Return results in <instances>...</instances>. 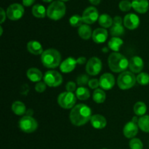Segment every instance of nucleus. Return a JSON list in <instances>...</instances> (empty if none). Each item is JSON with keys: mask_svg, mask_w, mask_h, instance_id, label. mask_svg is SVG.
I'll use <instances>...</instances> for the list:
<instances>
[{"mask_svg": "<svg viewBox=\"0 0 149 149\" xmlns=\"http://www.w3.org/2000/svg\"><path fill=\"white\" fill-rule=\"evenodd\" d=\"M89 1H90V2L92 4H93V5H97V4H100L101 0H89Z\"/></svg>", "mask_w": 149, "mask_h": 149, "instance_id": "obj_44", "label": "nucleus"}, {"mask_svg": "<svg viewBox=\"0 0 149 149\" xmlns=\"http://www.w3.org/2000/svg\"><path fill=\"white\" fill-rule=\"evenodd\" d=\"M108 63L111 71L114 73H122L129 66V61L126 57L119 52H112L108 58Z\"/></svg>", "mask_w": 149, "mask_h": 149, "instance_id": "obj_2", "label": "nucleus"}, {"mask_svg": "<svg viewBox=\"0 0 149 149\" xmlns=\"http://www.w3.org/2000/svg\"><path fill=\"white\" fill-rule=\"evenodd\" d=\"M32 14L37 18H43L46 16L47 10L43 5L40 4H36L32 7Z\"/></svg>", "mask_w": 149, "mask_h": 149, "instance_id": "obj_26", "label": "nucleus"}, {"mask_svg": "<svg viewBox=\"0 0 149 149\" xmlns=\"http://www.w3.org/2000/svg\"><path fill=\"white\" fill-rule=\"evenodd\" d=\"M138 129H139V127H138V124L130 121V122H127L124 127L123 134L127 138L132 139L138 134Z\"/></svg>", "mask_w": 149, "mask_h": 149, "instance_id": "obj_15", "label": "nucleus"}, {"mask_svg": "<svg viewBox=\"0 0 149 149\" xmlns=\"http://www.w3.org/2000/svg\"><path fill=\"white\" fill-rule=\"evenodd\" d=\"M91 27L87 24H82L78 29V34L84 40H88L93 36Z\"/></svg>", "mask_w": 149, "mask_h": 149, "instance_id": "obj_22", "label": "nucleus"}, {"mask_svg": "<svg viewBox=\"0 0 149 149\" xmlns=\"http://www.w3.org/2000/svg\"><path fill=\"white\" fill-rule=\"evenodd\" d=\"M113 23L122 24V18L120 17V16H115L113 19Z\"/></svg>", "mask_w": 149, "mask_h": 149, "instance_id": "obj_42", "label": "nucleus"}, {"mask_svg": "<svg viewBox=\"0 0 149 149\" xmlns=\"http://www.w3.org/2000/svg\"><path fill=\"white\" fill-rule=\"evenodd\" d=\"M129 146L130 149H143V144L142 141L139 138H132L130 140L129 143Z\"/></svg>", "mask_w": 149, "mask_h": 149, "instance_id": "obj_34", "label": "nucleus"}, {"mask_svg": "<svg viewBox=\"0 0 149 149\" xmlns=\"http://www.w3.org/2000/svg\"><path fill=\"white\" fill-rule=\"evenodd\" d=\"M6 13L7 17L10 20H17L21 18L24 15V8L22 4L14 3L7 7Z\"/></svg>", "mask_w": 149, "mask_h": 149, "instance_id": "obj_10", "label": "nucleus"}, {"mask_svg": "<svg viewBox=\"0 0 149 149\" xmlns=\"http://www.w3.org/2000/svg\"><path fill=\"white\" fill-rule=\"evenodd\" d=\"M47 87V84H45V81H39L36 83L35 85V90L39 93H42L45 91Z\"/></svg>", "mask_w": 149, "mask_h": 149, "instance_id": "obj_37", "label": "nucleus"}, {"mask_svg": "<svg viewBox=\"0 0 149 149\" xmlns=\"http://www.w3.org/2000/svg\"><path fill=\"white\" fill-rule=\"evenodd\" d=\"M90 123L95 129L102 130L106 127L107 121H106V118L102 115L95 114L92 116Z\"/></svg>", "mask_w": 149, "mask_h": 149, "instance_id": "obj_18", "label": "nucleus"}, {"mask_svg": "<svg viewBox=\"0 0 149 149\" xmlns=\"http://www.w3.org/2000/svg\"><path fill=\"white\" fill-rule=\"evenodd\" d=\"M123 23L127 29L130 30H135L139 26L140 18L137 15L134 13H129L125 16Z\"/></svg>", "mask_w": 149, "mask_h": 149, "instance_id": "obj_13", "label": "nucleus"}, {"mask_svg": "<svg viewBox=\"0 0 149 149\" xmlns=\"http://www.w3.org/2000/svg\"><path fill=\"white\" fill-rule=\"evenodd\" d=\"M102 149H108V148H102Z\"/></svg>", "mask_w": 149, "mask_h": 149, "instance_id": "obj_51", "label": "nucleus"}, {"mask_svg": "<svg viewBox=\"0 0 149 149\" xmlns=\"http://www.w3.org/2000/svg\"><path fill=\"white\" fill-rule=\"evenodd\" d=\"M28 79L32 82H39L42 79V71L37 68H31L26 72Z\"/></svg>", "mask_w": 149, "mask_h": 149, "instance_id": "obj_21", "label": "nucleus"}, {"mask_svg": "<svg viewBox=\"0 0 149 149\" xmlns=\"http://www.w3.org/2000/svg\"><path fill=\"white\" fill-rule=\"evenodd\" d=\"M89 81H90V79L87 74H81L77 79V83L79 87H84L88 84Z\"/></svg>", "mask_w": 149, "mask_h": 149, "instance_id": "obj_35", "label": "nucleus"}, {"mask_svg": "<svg viewBox=\"0 0 149 149\" xmlns=\"http://www.w3.org/2000/svg\"><path fill=\"white\" fill-rule=\"evenodd\" d=\"M99 13L97 8L93 6L88 7L84 10L82 14L83 22L85 24L90 25L95 23L99 19Z\"/></svg>", "mask_w": 149, "mask_h": 149, "instance_id": "obj_11", "label": "nucleus"}, {"mask_svg": "<svg viewBox=\"0 0 149 149\" xmlns=\"http://www.w3.org/2000/svg\"><path fill=\"white\" fill-rule=\"evenodd\" d=\"M77 65V61L73 57H68L64 60L60 65V69L64 74L70 73L75 69Z\"/></svg>", "mask_w": 149, "mask_h": 149, "instance_id": "obj_16", "label": "nucleus"}, {"mask_svg": "<svg viewBox=\"0 0 149 149\" xmlns=\"http://www.w3.org/2000/svg\"><path fill=\"white\" fill-rule=\"evenodd\" d=\"M137 82L143 86L147 85L149 84V74L148 73L141 72L137 76Z\"/></svg>", "mask_w": 149, "mask_h": 149, "instance_id": "obj_33", "label": "nucleus"}, {"mask_svg": "<svg viewBox=\"0 0 149 149\" xmlns=\"http://www.w3.org/2000/svg\"><path fill=\"white\" fill-rule=\"evenodd\" d=\"M26 113V116H31L32 114H33V111H32L31 109H29V111H27Z\"/></svg>", "mask_w": 149, "mask_h": 149, "instance_id": "obj_45", "label": "nucleus"}, {"mask_svg": "<svg viewBox=\"0 0 149 149\" xmlns=\"http://www.w3.org/2000/svg\"><path fill=\"white\" fill-rule=\"evenodd\" d=\"M22 2H23V5L29 7L35 2V0H22Z\"/></svg>", "mask_w": 149, "mask_h": 149, "instance_id": "obj_41", "label": "nucleus"}, {"mask_svg": "<svg viewBox=\"0 0 149 149\" xmlns=\"http://www.w3.org/2000/svg\"><path fill=\"white\" fill-rule=\"evenodd\" d=\"M136 82V77L131 71H125L121 73L117 79L118 87L123 90L131 89L134 87Z\"/></svg>", "mask_w": 149, "mask_h": 149, "instance_id": "obj_5", "label": "nucleus"}, {"mask_svg": "<svg viewBox=\"0 0 149 149\" xmlns=\"http://www.w3.org/2000/svg\"><path fill=\"white\" fill-rule=\"evenodd\" d=\"M106 95L103 89H96L93 95V99L96 103H103L106 100Z\"/></svg>", "mask_w": 149, "mask_h": 149, "instance_id": "obj_29", "label": "nucleus"}, {"mask_svg": "<svg viewBox=\"0 0 149 149\" xmlns=\"http://www.w3.org/2000/svg\"><path fill=\"white\" fill-rule=\"evenodd\" d=\"M109 33H108L107 30L104 28H97L95 30L93 31V42L97 44L104 43L108 39Z\"/></svg>", "mask_w": 149, "mask_h": 149, "instance_id": "obj_17", "label": "nucleus"}, {"mask_svg": "<svg viewBox=\"0 0 149 149\" xmlns=\"http://www.w3.org/2000/svg\"><path fill=\"white\" fill-rule=\"evenodd\" d=\"M76 96L81 100H86L90 98V92L84 87H79L76 91Z\"/></svg>", "mask_w": 149, "mask_h": 149, "instance_id": "obj_30", "label": "nucleus"}, {"mask_svg": "<svg viewBox=\"0 0 149 149\" xmlns=\"http://www.w3.org/2000/svg\"><path fill=\"white\" fill-rule=\"evenodd\" d=\"M19 127L25 133H32L38 128V123L35 119L30 116H24L19 121Z\"/></svg>", "mask_w": 149, "mask_h": 149, "instance_id": "obj_8", "label": "nucleus"}, {"mask_svg": "<svg viewBox=\"0 0 149 149\" xmlns=\"http://www.w3.org/2000/svg\"><path fill=\"white\" fill-rule=\"evenodd\" d=\"M77 64L79 65H83L84 63H87V58L85 57H79V58L77 59Z\"/></svg>", "mask_w": 149, "mask_h": 149, "instance_id": "obj_40", "label": "nucleus"}, {"mask_svg": "<svg viewBox=\"0 0 149 149\" xmlns=\"http://www.w3.org/2000/svg\"><path fill=\"white\" fill-rule=\"evenodd\" d=\"M0 10H1V23H3L4 22V20H6V15H7V13L4 11L3 8L0 9Z\"/></svg>", "mask_w": 149, "mask_h": 149, "instance_id": "obj_43", "label": "nucleus"}, {"mask_svg": "<svg viewBox=\"0 0 149 149\" xmlns=\"http://www.w3.org/2000/svg\"><path fill=\"white\" fill-rule=\"evenodd\" d=\"M100 87L103 90H110L114 87L115 78L113 74L110 73H105L100 77Z\"/></svg>", "mask_w": 149, "mask_h": 149, "instance_id": "obj_12", "label": "nucleus"}, {"mask_svg": "<svg viewBox=\"0 0 149 149\" xmlns=\"http://www.w3.org/2000/svg\"><path fill=\"white\" fill-rule=\"evenodd\" d=\"M124 42L122 39L119 37H112L111 39L109 40V43H108V46L110 49L115 52H118L120 50V48L123 45Z\"/></svg>", "mask_w": 149, "mask_h": 149, "instance_id": "obj_24", "label": "nucleus"}, {"mask_svg": "<svg viewBox=\"0 0 149 149\" xmlns=\"http://www.w3.org/2000/svg\"><path fill=\"white\" fill-rule=\"evenodd\" d=\"M98 23L104 29H108L113 26V19L109 15L104 13L99 17Z\"/></svg>", "mask_w": 149, "mask_h": 149, "instance_id": "obj_25", "label": "nucleus"}, {"mask_svg": "<svg viewBox=\"0 0 149 149\" xmlns=\"http://www.w3.org/2000/svg\"><path fill=\"white\" fill-rule=\"evenodd\" d=\"M12 111L15 114L17 115V116H23V114L26 113V107L25 106L24 103L21 101H15L14 103L12 104Z\"/></svg>", "mask_w": 149, "mask_h": 149, "instance_id": "obj_23", "label": "nucleus"}, {"mask_svg": "<svg viewBox=\"0 0 149 149\" xmlns=\"http://www.w3.org/2000/svg\"><path fill=\"white\" fill-rule=\"evenodd\" d=\"M92 110L88 106L80 103L76 105L69 114V119L71 123L77 127L83 126L90 121L92 117Z\"/></svg>", "mask_w": 149, "mask_h": 149, "instance_id": "obj_1", "label": "nucleus"}, {"mask_svg": "<svg viewBox=\"0 0 149 149\" xmlns=\"http://www.w3.org/2000/svg\"><path fill=\"white\" fill-rule=\"evenodd\" d=\"M144 63L140 56H133L129 61V68L133 74H138L143 69Z\"/></svg>", "mask_w": 149, "mask_h": 149, "instance_id": "obj_14", "label": "nucleus"}, {"mask_svg": "<svg viewBox=\"0 0 149 149\" xmlns=\"http://www.w3.org/2000/svg\"><path fill=\"white\" fill-rule=\"evenodd\" d=\"M77 96L74 93L63 92L61 93L58 97V103L61 108L65 109H73L77 102Z\"/></svg>", "mask_w": 149, "mask_h": 149, "instance_id": "obj_6", "label": "nucleus"}, {"mask_svg": "<svg viewBox=\"0 0 149 149\" xmlns=\"http://www.w3.org/2000/svg\"><path fill=\"white\" fill-rule=\"evenodd\" d=\"M42 1H45V2H50V1H52V0H42Z\"/></svg>", "mask_w": 149, "mask_h": 149, "instance_id": "obj_47", "label": "nucleus"}, {"mask_svg": "<svg viewBox=\"0 0 149 149\" xmlns=\"http://www.w3.org/2000/svg\"><path fill=\"white\" fill-rule=\"evenodd\" d=\"M65 89L68 92L74 93V91H77V84L74 81H68L65 85Z\"/></svg>", "mask_w": 149, "mask_h": 149, "instance_id": "obj_39", "label": "nucleus"}, {"mask_svg": "<svg viewBox=\"0 0 149 149\" xmlns=\"http://www.w3.org/2000/svg\"><path fill=\"white\" fill-rule=\"evenodd\" d=\"M0 29H1V34H0V35L1 36V35H2V33H3V29H2V27H1V26L0 27Z\"/></svg>", "mask_w": 149, "mask_h": 149, "instance_id": "obj_48", "label": "nucleus"}, {"mask_svg": "<svg viewBox=\"0 0 149 149\" xmlns=\"http://www.w3.org/2000/svg\"><path fill=\"white\" fill-rule=\"evenodd\" d=\"M66 7L63 1L61 0L54 1L48 6L47 9V15L53 20H58L62 18L65 14Z\"/></svg>", "mask_w": 149, "mask_h": 149, "instance_id": "obj_4", "label": "nucleus"}, {"mask_svg": "<svg viewBox=\"0 0 149 149\" xmlns=\"http://www.w3.org/2000/svg\"><path fill=\"white\" fill-rule=\"evenodd\" d=\"M41 61L45 67L47 68H55L61 63V55L55 49H48L41 55Z\"/></svg>", "mask_w": 149, "mask_h": 149, "instance_id": "obj_3", "label": "nucleus"}, {"mask_svg": "<svg viewBox=\"0 0 149 149\" xmlns=\"http://www.w3.org/2000/svg\"><path fill=\"white\" fill-rule=\"evenodd\" d=\"M132 7L137 13L144 14L148 10L149 2L148 0H133Z\"/></svg>", "mask_w": 149, "mask_h": 149, "instance_id": "obj_19", "label": "nucleus"}, {"mask_svg": "<svg viewBox=\"0 0 149 149\" xmlns=\"http://www.w3.org/2000/svg\"><path fill=\"white\" fill-rule=\"evenodd\" d=\"M125 28L122 24L113 23V26L111 27L110 33L113 37H120L125 33Z\"/></svg>", "mask_w": 149, "mask_h": 149, "instance_id": "obj_28", "label": "nucleus"}, {"mask_svg": "<svg viewBox=\"0 0 149 149\" xmlns=\"http://www.w3.org/2000/svg\"><path fill=\"white\" fill-rule=\"evenodd\" d=\"M88 86L91 89L96 90L100 86V81H99V80L97 79H90V81H89Z\"/></svg>", "mask_w": 149, "mask_h": 149, "instance_id": "obj_38", "label": "nucleus"}, {"mask_svg": "<svg viewBox=\"0 0 149 149\" xmlns=\"http://www.w3.org/2000/svg\"><path fill=\"white\" fill-rule=\"evenodd\" d=\"M103 51H106V52H107L108 49H106V48H103Z\"/></svg>", "mask_w": 149, "mask_h": 149, "instance_id": "obj_49", "label": "nucleus"}, {"mask_svg": "<svg viewBox=\"0 0 149 149\" xmlns=\"http://www.w3.org/2000/svg\"><path fill=\"white\" fill-rule=\"evenodd\" d=\"M138 120H139V119H138V117H137V116H134V117L132 118V122H135V123L138 124Z\"/></svg>", "mask_w": 149, "mask_h": 149, "instance_id": "obj_46", "label": "nucleus"}, {"mask_svg": "<svg viewBox=\"0 0 149 149\" xmlns=\"http://www.w3.org/2000/svg\"><path fill=\"white\" fill-rule=\"evenodd\" d=\"M102 62L97 57H93L86 63V72L90 76H97L102 69Z\"/></svg>", "mask_w": 149, "mask_h": 149, "instance_id": "obj_9", "label": "nucleus"}, {"mask_svg": "<svg viewBox=\"0 0 149 149\" xmlns=\"http://www.w3.org/2000/svg\"><path fill=\"white\" fill-rule=\"evenodd\" d=\"M133 111L136 116H143L146 115L147 111V106L145 103L142 101H138L134 105Z\"/></svg>", "mask_w": 149, "mask_h": 149, "instance_id": "obj_27", "label": "nucleus"}, {"mask_svg": "<svg viewBox=\"0 0 149 149\" xmlns=\"http://www.w3.org/2000/svg\"><path fill=\"white\" fill-rule=\"evenodd\" d=\"M61 1H68V0H61Z\"/></svg>", "mask_w": 149, "mask_h": 149, "instance_id": "obj_50", "label": "nucleus"}, {"mask_svg": "<svg viewBox=\"0 0 149 149\" xmlns=\"http://www.w3.org/2000/svg\"><path fill=\"white\" fill-rule=\"evenodd\" d=\"M27 49L30 53L35 55H42L44 52L42 44L36 40H32L28 42Z\"/></svg>", "mask_w": 149, "mask_h": 149, "instance_id": "obj_20", "label": "nucleus"}, {"mask_svg": "<svg viewBox=\"0 0 149 149\" xmlns=\"http://www.w3.org/2000/svg\"><path fill=\"white\" fill-rule=\"evenodd\" d=\"M119 9L123 12H128L132 8V2L129 0H122L119 4Z\"/></svg>", "mask_w": 149, "mask_h": 149, "instance_id": "obj_36", "label": "nucleus"}, {"mask_svg": "<svg viewBox=\"0 0 149 149\" xmlns=\"http://www.w3.org/2000/svg\"><path fill=\"white\" fill-rule=\"evenodd\" d=\"M82 16H80L79 15H74L71 16L69 19V23L73 27H79V28L83 24Z\"/></svg>", "mask_w": 149, "mask_h": 149, "instance_id": "obj_32", "label": "nucleus"}, {"mask_svg": "<svg viewBox=\"0 0 149 149\" xmlns=\"http://www.w3.org/2000/svg\"><path fill=\"white\" fill-rule=\"evenodd\" d=\"M138 127L144 132H149V115H144L139 118Z\"/></svg>", "mask_w": 149, "mask_h": 149, "instance_id": "obj_31", "label": "nucleus"}, {"mask_svg": "<svg viewBox=\"0 0 149 149\" xmlns=\"http://www.w3.org/2000/svg\"><path fill=\"white\" fill-rule=\"evenodd\" d=\"M44 81L49 87H57L63 83V77L55 70L47 71L44 75Z\"/></svg>", "mask_w": 149, "mask_h": 149, "instance_id": "obj_7", "label": "nucleus"}]
</instances>
